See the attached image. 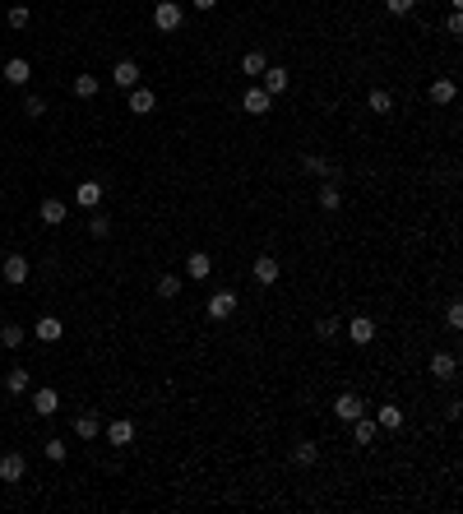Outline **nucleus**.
I'll return each mask as SVG.
<instances>
[{
  "label": "nucleus",
  "instance_id": "nucleus-1",
  "mask_svg": "<svg viewBox=\"0 0 463 514\" xmlns=\"http://www.w3.org/2000/svg\"><path fill=\"white\" fill-rule=\"evenodd\" d=\"M153 23L163 28V33H177L181 23H186V10H181L177 0H158L153 5Z\"/></svg>",
  "mask_w": 463,
  "mask_h": 514
},
{
  "label": "nucleus",
  "instance_id": "nucleus-2",
  "mask_svg": "<svg viewBox=\"0 0 463 514\" xmlns=\"http://www.w3.org/2000/svg\"><path fill=\"white\" fill-rule=\"evenodd\" d=\"M236 306H241V297H236L231 288H222V292H213V297H209V306H204V311H209V320H231V315H236Z\"/></svg>",
  "mask_w": 463,
  "mask_h": 514
},
{
  "label": "nucleus",
  "instance_id": "nucleus-3",
  "mask_svg": "<svg viewBox=\"0 0 463 514\" xmlns=\"http://www.w3.org/2000/svg\"><path fill=\"white\" fill-rule=\"evenodd\" d=\"M366 413V403H362V394H338V399H334V417H338V422H357V417Z\"/></svg>",
  "mask_w": 463,
  "mask_h": 514
},
{
  "label": "nucleus",
  "instance_id": "nucleus-4",
  "mask_svg": "<svg viewBox=\"0 0 463 514\" xmlns=\"http://www.w3.org/2000/svg\"><path fill=\"white\" fill-rule=\"evenodd\" d=\"M111 84L130 93L134 84H139V60H130V56H125V60H116V70H111Z\"/></svg>",
  "mask_w": 463,
  "mask_h": 514
},
{
  "label": "nucleus",
  "instance_id": "nucleus-5",
  "mask_svg": "<svg viewBox=\"0 0 463 514\" xmlns=\"http://www.w3.org/2000/svg\"><path fill=\"white\" fill-rule=\"evenodd\" d=\"M107 445H116V449L134 445V422H130V417H116V422L107 426Z\"/></svg>",
  "mask_w": 463,
  "mask_h": 514
},
{
  "label": "nucleus",
  "instance_id": "nucleus-6",
  "mask_svg": "<svg viewBox=\"0 0 463 514\" xmlns=\"http://www.w3.org/2000/svg\"><path fill=\"white\" fill-rule=\"evenodd\" d=\"M348 338H353L357 347L375 343V320H371V315H357V320H348Z\"/></svg>",
  "mask_w": 463,
  "mask_h": 514
},
{
  "label": "nucleus",
  "instance_id": "nucleus-7",
  "mask_svg": "<svg viewBox=\"0 0 463 514\" xmlns=\"http://www.w3.org/2000/svg\"><path fill=\"white\" fill-rule=\"evenodd\" d=\"M33 338H37V343H61V338H65V324L56 320V315H42L37 329H33Z\"/></svg>",
  "mask_w": 463,
  "mask_h": 514
},
{
  "label": "nucleus",
  "instance_id": "nucleus-8",
  "mask_svg": "<svg viewBox=\"0 0 463 514\" xmlns=\"http://www.w3.org/2000/svg\"><path fill=\"white\" fill-rule=\"evenodd\" d=\"M5 283H14V288H23L28 283V255H5Z\"/></svg>",
  "mask_w": 463,
  "mask_h": 514
},
{
  "label": "nucleus",
  "instance_id": "nucleus-9",
  "mask_svg": "<svg viewBox=\"0 0 463 514\" xmlns=\"http://www.w3.org/2000/svg\"><path fill=\"white\" fill-rule=\"evenodd\" d=\"M269 102H274V98H269V93L260 89V84H250V89L241 93V107H246L250 116H265V112H269Z\"/></svg>",
  "mask_w": 463,
  "mask_h": 514
},
{
  "label": "nucleus",
  "instance_id": "nucleus-10",
  "mask_svg": "<svg viewBox=\"0 0 463 514\" xmlns=\"http://www.w3.org/2000/svg\"><path fill=\"white\" fill-rule=\"evenodd\" d=\"M33 413L37 417H56L61 413V394L56 390H33Z\"/></svg>",
  "mask_w": 463,
  "mask_h": 514
},
{
  "label": "nucleus",
  "instance_id": "nucleus-11",
  "mask_svg": "<svg viewBox=\"0 0 463 514\" xmlns=\"http://www.w3.org/2000/svg\"><path fill=\"white\" fill-rule=\"evenodd\" d=\"M28 79H33V65H28V60H23V56L5 60V84H14V89H23Z\"/></svg>",
  "mask_w": 463,
  "mask_h": 514
},
{
  "label": "nucleus",
  "instance_id": "nucleus-12",
  "mask_svg": "<svg viewBox=\"0 0 463 514\" xmlns=\"http://www.w3.org/2000/svg\"><path fill=\"white\" fill-rule=\"evenodd\" d=\"M153 107H158L153 89H144V84H134V89H130V112H134V116H148Z\"/></svg>",
  "mask_w": 463,
  "mask_h": 514
},
{
  "label": "nucleus",
  "instance_id": "nucleus-13",
  "mask_svg": "<svg viewBox=\"0 0 463 514\" xmlns=\"http://www.w3.org/2000/svg\"><path fill=\"white\" fill-rule=\"evenodd\" d=\"M75 436L79 440H98L102 436V417L98 413H79L75 417Z\"/></svg>",
  "mask_w": 463,
  "mask_h": 514
},
{
  "label": "nucleus",
  "instance_id": "nucleus-14",
  "mask_svg": "<svg viewBox=\"0 0 463 514\" xmlns=\"http://www.w3.org/2000/svg\"><path fill=\"white\" fill-rule=\"evenodd\" d=\"M260 89L269 93V98H278V93H287V70H278V65H269L265 75H260Z\"/></svg>",
  "mask_w": 463,
  "mask_h": 514
},
{
  "label": "nucleus",
  "instance_id": "nucleus-15",
  "mask_svg": "<svg viewBox=\"0 0 463 514\" xmlns=\"http://www.w3.org/2000/svg\"><path fill=\"white\" fill-rule=\"evenodd\" d=\"M75 204H84V209H98V204H102V181H79Z\"/></svg>",
  "mask_w": 463,
  "mask_h": 514
},
{
  "label": "nucleus",
  "instance_id": "nucleus-16",
  "mask_svg": "<svg viewBox=\"0 0 463 514\" xmlns=\"http://www.w3.org/2000/svg\"><path fill=\"white\" fill-rule=\"evenodd\" d=\"M23 473H28L23 454H5L0 458V482H23Z\"/></svg>",
  "mask_w": 463,
  "mask_h": 514
},
{
  "label": "nucleus",
  "instance_id": "nucleus-17",
  "mask_svg": "<svg viewBox=\"0 0 463 514\" xmlns=\"http://www.w3.org/2000/svg\"><path fill=\"white\" fill-rule=\"evenodd\" d=\"M265 70H269V56H265V51H246V56H241V75L250 79V84L265 75Z\"/></svg>",
  "mask_w": 463,
  "mask_h": 514
},
{
  "label": "nucleus",
  "instance_id": "nucleus-18",
  "mask_svg": "<svg viewBox=\"0 0 463 514\" xmlns=\"http://www.w3.org/2000/svg\"><path fill=\"white\" fill-rule=\"evenodd\" d=\"M348 426H353V445H362V449L371 445V440H375V431H380V426H375V422H371V417H366V413L357 417V422H348Z\"/></svg>",
  "mask_w": 463,
  "mask_h": 514
},
{
  "label": "nucleus",
  "instance_id": "nucleus-19",
  "mask_svg": "<svg viewBox=\"0 0 463 514\" xmlns=\"http://www.w3.org/2000/svg\"><path fill=\"white\" fill-rule=\"evenodd\" d=\"M315 200H320V209H324V213H338V209H343V191H338V181L320 186V191H315Z\"/></svg>",
  "mask_w": 463,
  "mask_h": 514
},
{
  "label": "nucleus",
  "instance_id": "nucleus-20",
  "mask_svg": "<svg viewBox=\"0 0 463 514\" xmlns=\"http://www.w3.org/2000/svg\"><path fill=\"white\" fill-rule=\"evenodd\" d=\"M454 371H459L454 352H436V357H431V375H436V380H454Z\"/></svg>",
  "mask_w": 463,
  "mask_h": 514
},
{
  "label": "nucleus",
  "instance_id": "nucleus-21",
  "mask_svg": "<svg viewBox=\"0 0 463 514\" xmlns=\"http://www.w3.org/2000/svg\"><path fill=\"white\" fill-rule=\"evenodd\" d=\"M301 167H306V172H315V176H324V181H338V167H334L329 158H315V153H306V158H301Z\"/></svg>",
  "mask_w": 463,
  "mask_h": 514
},
{
  "label": "nucleus",
  "instance_id": "nucleus-22",
  "mask_svg": "<svg viewBox=\"0 0 463 514\" xmlns=\"http://www.w3.org/2000/svg\"><path fill=\"white\" fill-rule=\"evenodd\" d=\"M186 274H190V278H209V274H213L209 250H195V255H186Z\"/></svg>",
  "mask_w": 463,
  "mask_h": 514
},
{
  "label": "nucleus",
  "instance_id": "nucleus-23",
  "mask_svg": "<svg viewBox=\"0 0 463 514\" xmlns=\"http://www.w3.org/2000/svg\"><path fill=\"white\" fill-rule=\"evenodd\" d=\"M375 426H380V431H398V426H403V408H398V403H385V408L375 413Z\"/></svg>",
  "mask_w": 463,
  "mask_h": 514
},
{
  "label": "nucleus",
  "instance_id": "nucleus-24",
  "mask_svg": "<svg viewBox=\"0 0 463 514\" xmlns=\"http://www.w3.org/2000/svg\"><path fill=\"white\" fill-rule=\"evenodd\" d=\"M278 274H283V264H278L274 255H260V259H255V278L265 283V288H269V283H278Z\"/></svg>",
  "mask_w": 463,
  "mask_h": 514
},
{
  "label": "nucleus",
  "instance_id": "nucleus-25",
  "mask_svg": "<svg viewBox=\"0 0 463 514\" xmlns=\"http://www.w3.org/2000/svg\"><path fill=\"white\" fill-rule=\"evenodd\" d=\"M37 213H42L46 227H61V223H65V200H42V209H37Z\"/></svg>",
  "mask_w": 463,
  "mask_h": 514
},
{
  "label": "nucleus",
  "instance_id": "nucleus-26",
  "mask_svg": "<svg viewBox=\"0 0 463 514\" xmlns=\"http://www.w3.org/2000/svg\"><path fill=\"white\" fill-rule=\"evenodd\" d=\"M454 93H459V89H454V79H436V84H431V102H436V107H450Z\"/></svg>",
  "mask_w": 463,
  "mask_h": 514
},
{
  "label": "nucleus",
  "instance_id": "nucleus-27",
  "mask_svg": "<svg viewBox=\"0 0 463 514\" xmlns=\"http://www.w3.org/2000/svg\"><path fill=\"white\" fill-rule=\"evenodd\" d=\"M315 458H320V449H315V440H297V449H292V463H297V468H310Z\"/></svg>",
  "mask_w": 463,
  "mask_h": 514
},
{
  "label": "nucleus",
  "instance_id": "nucleus-28",
  "mask_svg": "<svg viewBox=\"0 0 463 514\" xmlns=\"http://www.w3.org/2000/svg\"><path fill=\"white\" fill-rule=\"evenodd\" d=\"M366 107H371V112H375V116H389V112H394V98H389V93H385V89H375V93H371V98H366Z\"/></svg>",
  "mask_w": 463,
  "mask_h": 514
},
{
  "label": "nucleus",
  "instance_id": "nucleus-29",
  "mask_svg": "<svg viewBox=\"0 0 463 514\" xmlns=\"http://www.w3.org/2000/svg\"><path fill=\"white\" fill-rule=\"evenodd\" d=\"M23 338H28L23 324H5V329H0V343H5V347H23Z\"/></svg>",
  "mask_w": 463,
  "mask_h": 514
},
{
  "label": "nucleus",
  "instance_id": "nucleus-30",
  "mask_svg": "<svg viewBox=\"0 0 463 514\" xmlns=\"http://www.w3.org/2000/svg\"><path fill=\"white\" fill-rule=\"evenodd\" d=\"M5 390H10V394H28V371L14 366L10 375H5Z\"/></svg>",
  "mask_w": 463,
  "mask_h": 514
},
{
  "label": "nucleus",
  "instance_id": "nucleus-31",
  "mask_svg": "<svg viewBox=\"0 0 463 514\" xmlns=\"http://www.w3.org/2000/svg\"><path fill=\"white\" fill-rule=\"evenodd\" d=\"M158 297H167V302L181 297V278H177V274H163V278H158Z\"/></svg>",
  "mask_w": 463,
  "mask_h": 514
},
{
  "label": "nucleus",
  "instance_id": "nucleus-32",
  "mask_svg": "<svg viewBox=\"0 0 463 514\" xmlns=\"http://www.w3.org/2000/svg\"><path fill=\"white\" fill-rule=\"evenodd\" d=\"M98 93V75H75V98H93Z\"/></svg>",
  "mask_w": 463,
  "mask_h": 514
},
{
  "label": "nucleus",
  "instance_id": "nucleus-33",
  "mask_svg": "<svg viewBox=\"0 0 463 514\" xmlns=\"http://www.w3.org/2000/svg\"><path fill=\"white\" fill-rule=\"evenodd\" d=\"M315 334H320L324 343H329V338H338V334H343V320H334V315H324V320L315 324Z\"/></svg>",
  "mask_w": 463,
  "mask_h": 514
},
{
  "label": "nucleus",
  "instance_id": "nucleus-34",
  "mask_svg": "<svg viewBox=\"0 0 463 514\" xmlns=\"http://www.w3.org/2000/svg\"><path fill=\"white\" fill-rule=\"evenodd\" d=\"M23 112H28V121H37V116H46V98H37V93H28V98H23Z\"/></svg>",
  "mask_w": 463,
  "mask_h": 514
},
{
  "label": "nucleus",
  "instance_id": "nucleus-35",
  "mask_svg": "<svg viewBox=\"0 0 463 514\" xmlns=\"http://www.w3.org/2000/svg\"><path fill=\"white\" fill-rule=\"evenodd\" d=\"M107 232H111L107 213H93V218H89V236H98V241H107Z\"/></svg>",
  "mask_w": 463,
  "mask_h": 514
},
{
  "label": "nucleus",
  "instance_id": "nucleus-36",
  "mask_svg": "<svg viewBox=\"0 0 463 514\" xmlns=\"http://www.w3.org/2000/svg\"><path fill=\"white\" fill-rule=\"evenodd\" d=\"M46 458H51V463H65V440H61V436L46 440Z\"/></svg>",
  "mask_w": 463,
  "mask_h": 514
},
{
  "label": "nucleus",
  "instance_id": "nucleus-37",
  "mask_svg": "<svg viewBox=\"0 0 463 514\" xmlns=\"http://www.w3.org/2000/svg\"><path fill=\"white\" fill-rule=\"evenodd\" d=\"M385 10L389 14H412V10H417V0H385Z\"/></svg>",
  "mask_w": 463,
  "mask_h": 514
},
{
  "label": "nucleus",
  "instance_id": "nucleus-38",
  "mask_svg": "<svg viewBox=\"0 0 463 514\" xmlns=\"http://www.w3.org/2000/svg\"><path fill=\"white\" fill-rule=\"evenodd\" d=\"M10 28H28V5H14L10 10Z\"/></svg>",
  "mask_w": 463,
  "mask_h": 514
},
{
  "label": "nucleus",
  "instance_id": "nucleus-39",
  "mask_svg": "<svg viewBox=\"0 0 463 514\" xmlns=\"http://www.w3.org/2000/svg\"><path fill=\"white\" fill-rule=\"evenodd\" d=\"M445 320H450V329H463V306H450V315H445Z\"/></svg>",
  "mask_w": 463,
  "mask_h": 514
},
{
  "label": "nucleus",
  "instance_id": "nucleus-40",
  "mask_svg": "<svg viewBox=\"0 0 463 514\" xmlns=\"http://www.w3.org/2000/svg\"><path fill=\"white\" fill-rule=\"evenodd\" d=\"M445 28H450V33H463V14H459V10H454V14H450V19H445Z\"/></svg>",
  "mask_w": 463,
  "mask_h": 514
},
{
  "label": "nucleus",
  "instance_id": "nucleus-41",
  "mask_svg": "<svg viewBox=\"0 0 463 514\" xmlns=\"http://www.w3.org/2000/svg\"><path fill=\"white\" fill-rule=\"evenodd\" d=\"M190 5H195V10H213V5H218V0H190Z\"/></svg>",
  "mask_w": 463,
  "mask_h": 514
}]
</instances>
